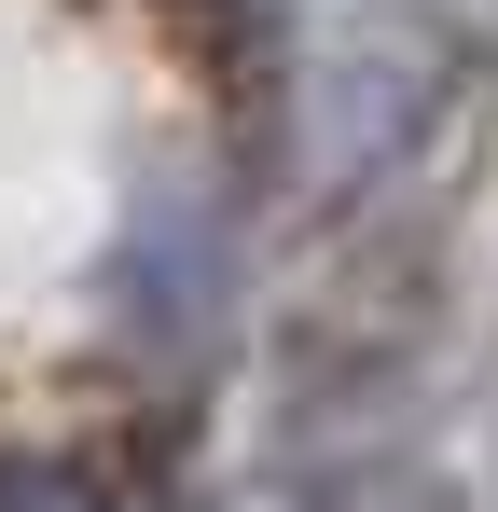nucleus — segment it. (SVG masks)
Masks as SVG:
<instances>
[{"instance_id": "nucleus-1", "label": "nucleus", "mask_w": 498, "mask_h": 512, "mask_svg": "<svg viewBox=\"0 0 498 512\" xmlns=\"http://www.w3.org/2000/svg\"><path fill=\"white\" fill-rule=\"evenodd\" d=\"M0 512H111V499H97L83 471H42V457H28V471H0Z\"/></svg>"}]
</instances>
